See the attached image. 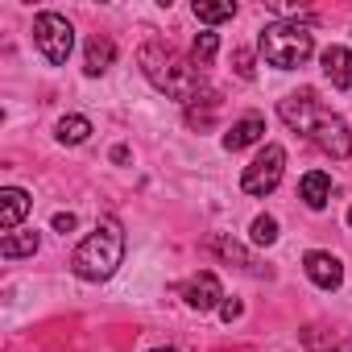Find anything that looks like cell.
Masks as SVG:
<instances>
[{
    "instance_id": "obj_18",
    "label": "cell",
    "mask_w": 352,
    "mask_h": 352,
    "mask_svg": "<svg viewBox=\"0 0 352 352\" xmlns=\"http://www.w3.org/2000/svg\"><path fill=\"white\" fill-rule=\"evenodd\" d=\"M195 17L204 25H220V21L236 17V5H232V0H224V5H204V0H195Z\"/></svg>"
},
{
    "instance_id": "obj_24",
    "label": "cell",
    "mask_w": 352,
    "mask_h": 352,
    "mask_svg": "<svg viewBox=\"0 0 352 352\" xmlns=\"http://www.w3.org/2000/svg\"><path fill=\"white\" fill-rule=\"evenodd\" d=\"M331 352H352V348H348V344H344V348H331Z\"/></svg>"
},
{
    "instance_id": "obj_16",
    "label": "cell",
    "mask_w": 352,
    "mask_h": 352,
    "mask_svg": "<svg viewBox=\"0 0 352 352\" xmlns=\"http://www.w3.org/2000/svg\"><path fill=\"white\" fill-rule=\"evenodd\" d=\"M38 253V232H9L0 241V257H34Z\"/></svg>"
},
{
    "instance_id": "obj_11",
    "label": "cell",
    "mask_w": 352,
    "mask_h": 352,
    "mask_svg": "<svg viewBox=\"0 0 352 352\" xmlns=\"http://www.w3.org/2000/svg\"><path fill=\"white\" fill-rule=\"evenodd\" d=\"M323 75L331 79V87L348 91V87H352V54H348L344 46H327V50H323Z\"/></svg>"
},
{
    "instance_id": "obj_6",
    "label": "cell",
    "mask_w": 352,
    "mask_h": 352,
    "mask_svg": "<svg viewBox=\"0 0 352 352\" xmlns=\"http://www.w3.org/2000/svg\"><path fill=\"white\" fill-rule=\"evenodd\" d=\"M323 153H331V157H348L352 153V137H348V129H344V120L340 116H331L327 108L319 112V120L311 124V133H307Z\"/></svg>"
},
{
    "instance_id": "obj_22",
    "label": "cell",
    "mask_w": 352,
    "mask_h": 352,
    "mask_svg": "<svg viewBox=\"0 0 352 352\" xmlns=\"http://www.w3.org/2000/svg\"><path fill=\"white\" fill-rule=\"evenodd\" d=\"M241 311H245V307H241L236 298H228V302L220 307V315H224V323H232V319H241Z\"/></svg>"
},
{
    "instance_id": "obj_14",
    "label": "cell",
    "mask_w": 352,
    "mask_h": 352,
    "mask_svg": "<svg viewBox=\"0 0 352 352\" xmlns=\"http://www.w3.org/2000/svg\"><path fill=\"white\" fill-rule=\"evenodd\" d=\"M112 58H116V46H112L108 38H91V42H87L83 71H87V75H104V71L112 67Z\"/></svg>"
},
{
    "instance_id": "obj_10",
    "label": "cell",
    "mask_w": 352,
    "mask_h": 352,
    "mask_svg": "<svg viewBox=\"0 0 352 352\" xmlns=\"http://www.w3.org/2000/svg\"><path fill=\"white\" fill-rule=\"evenodd\" d=\"M261 133H265V116H257V112H249V116H241L228 133H224V149H245V145H253V141H261Z\"/></svg>"
},
{
    "instance_id": "obj_4",
    "label": "cell",
    "mask_w": 352,
    "mask_h": 352,
    "mask_svg": "<svg viewBox=\"0 0 352 352\" xmlns=\"http://www.w3.org/2000/svg\"><path fill=\"white\" fill-rule=\"evenodd\" d=\"M34 46L46 54V63L63 67V63L71 58V46H75L71 21L58 17V13H38V17H34Z\"/></svg>"
},
{
    "instance_id": "obj_19",
    "label": "cell",
    "mask_w": 352,
    "mask_h": 352,
    "mask_svg": "<svg viewBox=\"0 0 352 352\" xmlns=\"http://www.w3.org/2000/svg\"><path fill=\"white\" fill-rule=\"evenodd\" d=\"M216 50H220V38L216 34H199L195 46H191V67H208L216 58Z\"/></svg>"
},
{
    "instance_id": "obj_26",
    "label": "cell",
    "mask_w": 352,
    "mask_h": 352,
    "mask_svg": "<svg viewBox=\"0 0 352 352\" xmlns=\"http://www.w3.org/2000/svg\"><path fill=\"white\" fill-rule=\"evenodd\" d=\"M348 224H352V208H348Z\"/></svg>"
},
{
    "instance_id": "obj_15",
    "label": "cell",
    "mask_w": 352,
    "mask_h": 352,
    "mask_svg": "<svg viewBox=\"0 0 352 352\" xmlns=\"http://www.w3.org/2000/svg\"><path fill=\"white\" fill-rule=\"evenodd\" d=\"M208 253H220V257H224L228 265L236 261V265H245V270H253V274H261V270L253 265V257H249V253H245V249H241L236 241H228V236H212V241H208Z\"/></svg>"
},
{
    "instance_id": "obj_25",
    "label": "cell",
    "mask_w": 352,
    "mask_h": 352,
    "mask_svg": "<svg viewBox=\"0 0 352 352\" xmlns=\"http://www.w3.org/2000/svg\"><path fill=\"white\" fill-rule=\"evenodd\" d=\"M153 352H174V348H153Z\"/></svg>"
},
{
    "instance_id": "obj_20",
    "label": "cell",
    "mask_w": 352,
    "mask_h": 352,
    "mask_svg": "<svg viewBox=\"0 0 352 352\" xmlns=\"http://www.w3.org/2000/svg\"><path fill=\"white\" fill-rule=\"evenodd\" d=\"M278 241V220L274 216H257L253 220V245H274Z\"/></svg>"
},
{
    "instance_id": "obj_9",
    "label": "cell",
    "mask_w": 352,
    "mask_h": 352,
    "mask_svg": "<svg viewBox=\"0 0 352 352\" xmlns=\"http://www.w3.org/2000/svg\"><path fill=\"white\" fill-rule=\"evenodd\" d=\"M183 298H187V307L191 311H212L220 298H224V290H220V278L216 274H195L191 282H187V290H183Z\"/></svg>"
},
{
    "instance_id": "obj_23",
    "label": "cell",
    "mask_w": 352,
    "mask_h": 352,
    "mask_svg": "<svg viewBox=\"0 0 352 352\" xmlns=\"http://www.w3.org/2000/svg\"><path fill=\"white\" fill-rule=\"evenodd\" d=\"M54 228H58V232H71V228H75V216H71V212H58V216H54Z\"/></svg>"
},
{
    "instance_id": "obj_12",
    "label": "cell",
    "mask_w": 352,
    "mask_h": 352,
    "mask_svg": "<svg viewBox=\"0 0 352 352\" xmlns=\"http://www.w3.org/2000/svg\"><path fill=\"white\" fill-rule=\"evenodd\" d=\"M25 212H30V195L21 187H5V191H0V228H5V232H13L25 220Z\"/></svg>"
},
{
    "instance_id": "obj_5",
    "label": "cell",
    "mask_w": 352,
    "mask_h": 352,
    "mask_svg": "<svg viewBox=\"0 0 352 352\" xmlns=\"http://www.w3.org/2000/svg\"><path fill=\"white\" fill-rule=\"evenodd\" d=\"M282 170H286V149L282 145H265L241 174V187L245 195H270L282 183Z\"/></svg>"
},
{
    "instance_id": "obj_7",
    "label": "cell",
    "mask_w": 352,
    "mask_h": 352,
    "mask_svg": "<svg viewBox=\"0 0 352 352\" xmlns=\"http://www.w3.org/2000/svg\"><path fill=\"white\" fill-rule=\"evenodd\" d=\"M278 112H282V120L294 129V133H311V124L319 120V100L311 96V91H302V96H286L282 104H278Z\"/></svg>"
},
{
    "instance_id": "obj_1",
    "label": "cell",
    "mask_w": 352,
    "mask_h": 352,
    "mask_svg": "<svg viewBox=\"0 0 352 352\" xmlns=\"http://www.w3.org/2000/svg\"><path fill=\"white\" fill-rule=\"evenodd\" d=\"M141 71H145V79H149L157 91H166L170 100L191 104V100L199 96V75H195V67L183 63L179 54H174L170 46H162V42H145V46H141Z\"/></svg>"
},
{
    "instance_id": "obj_3",
    "label": "cell",
    "mask_w": 352,
    "mask_h": 352,
    "mask_svg": "<svg viewBox=\"0 0 352 352\" xmlns=\"http://www.w3.org/2000/svg\"><path fill=\"white\" fill-rule=\"evenodd\" d=\"M311 50H315V38H311V30L298 25V21H274V25L261 30V58H265L270 67H278V71L302 67V63L311 58Z\"/></svg>"
},
{
    "instance_id": "obj_17",
    "label": "cell",
    "mask_w": 352,
    "mask_h": 352,
    "mask_svg": "<svg viewBox=\"0 0 352 352\" xmlns=\"http://www.w3.org/2000/svg\"><path fill=\"white\" fill-rule=\"evenodd\" d=\"M91 137V120L87 116H63L58 120V141L63 145H83Z\"/></svg>"
},
{
    "instance_id": "obj_2",
    "label": "cell",
    "mask_w": 352,
    "mask_h": 352,
    "mask_svg": "<svg viewBox=\"0 0 352 352\" xmlns=\"http://www.w3.org/2000/svg\"><path fill=\"white\" fill-rule=\"evenodd\" d=\"M120 257H124V232H120V224H116V220H100L96 232L75 249L71 270H75L83 282H104V278L116 274Z\"/></svg>"
},
{
    "instance_id": "obj_13",
    "label": "cell",
    "mask_w": 352,
    "mask_h": 352,
    "mask_svg": "<svg viewBox=\"0 0 352 352\" xmlns=\"http://www.w3.org/2000/svg\"><path fill=\"white\" fill-rule=\"evenodd\" d=\"M298 195H302L307 208L319 212V208H327V199H331V179H327L323 170H311L307 179H302V187H298Z\"/></svg>"
},
{
    "instance_id": "obj_8",
    "label": "cell",
    "mask_w": 352,
    "mask_h": 352,
    "mask_svg": "<svg viewBox=\"0 0 352 352\" xmlns=\"http://www.w3.org/2000/svg\"><path fill=\"white\" fill-rule=\"evenodd\" d=\"M302 265H307V278H311L319 290H340V282H344V265H340V257L315 249V253L302 257Z\"/></svg>"
},
{
    "instance_id": "obj_21",
    "label": "cell",
    "mask_w": 352,
    "mask_h": 352,
    "mask_svg": "<svg viewBox=\"0 0 352 352\" xmlns=\"http://www.w3.org/2000/svg\"><path fill=\"white\" fill-rule=\"evenodd\" d=\"M236 75H241V79H253V75H257V67H253V54H249V50H236Z\"/></svg>"
}]
</instances>
